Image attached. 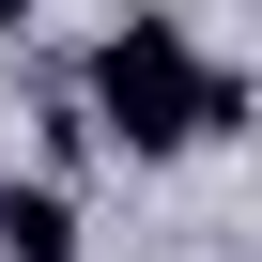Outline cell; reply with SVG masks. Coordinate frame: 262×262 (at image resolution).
Masks as SVG:
<instances>
[{
    "mask_svg": "<svg viewBox=\"0 0 262 262\" xmlns=\"http://www.w3.org/2000/svg\"><path fill=\"white\" fill-rule=\"evenodd\" d=\"M0 262H77V201L62 185H0Z\"/></svg>",
    "mask_w": 262,
    "mask_h": 262,
    "instance_id": "cell-2",
    "label": "cell"
},
{
    "mask_svg": "<svg viewBox=\"0 0 262 262\" xmlns=\"http://www.w3.org/2000/svg\"><path fill=\"white\" fill-rule=\"evenodd\" d=\"M231 108H247V77L201 62L170 16H123V31L93 47V77H77V123H108L123 155H185V139H216Z\"/></svg>",
    "mask_w": 262,
    "mask_h": 262,
    "instance_id": "cell-1",
    "label": "cell"
},
{
    "mask_svg": "<svg viewBox=\"0 0 262 262\" xmlns=\"http://www.w3.org/2000/svg\"><path fill=\"white\" fill-rule=\"evenodd\" d=\"M16 16H31V0H0V31H16Z\"/></svg>",
    "mask_w": 262,
    "mask_h": 262,
    "instance_id": "cell-3",
    "label": "cell"
}]
</instances>
